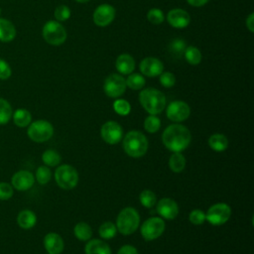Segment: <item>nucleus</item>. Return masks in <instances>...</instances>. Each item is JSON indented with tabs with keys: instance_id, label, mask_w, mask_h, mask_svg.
Returning <instances> with one entry per match:
<instances>
[{
	"instance_id": "obj_6",
	"label": "nucleus",
	"mask_w": 254,
	"mask_h": 254,
	"mask_svg": "<svg viewBox=\"0 0 254 254\" xmlns=\"http://www.w3.org/2000/svg\"><path fill=\"white\" fill-rule=\"evenodd\" d=\"M28 137L37 143H43L50 140L54 134V127L47 120H36L31 122L27 130Z\"/></svg>"
},
{
	"instance_id": "obj_36",
	"label": "nucleus",
	"mask_w": 254,
	"mask_h": 254,
	"mask_svg": "<svg viewBox=\"0 0 254 254\" xmlns=\"http://www.w3.org/2000/svg\"><path fill=\"white\" fill-rule=\"evenodd\" d=\"M147 19L153 25H160L165 21V15L161 9L152 8L147 13Z\"/></svg>"
},
{
	"instance_id": "obj_16",
	"label": "nucleus",
	"mask_w": 254,
	"mask_h": 254,
	"mask_svg": "<svg viewBox=\"0 0 254 254\" xmlns=\"http://www.w3.org/2000/svg\"><path fill=\"white\" fill-rule=\"evenodd\" d=\"M157 212L161 217L172 220L179 214V205L173 198L164 197L157 202Z\"/></svg>"
},
{
	"instance_id": "obj_38",
	"label": "nucleus",
	"mask_w": 254,
	"mask_h": 254,
	"mask_svg": "<svg viewBox=\"0 0 254 254\" xmlns=\"http://www.w3.org/2000/svg\"><path fill=\"white\" fill-rule=\"evenodd\" d=\"M70 9L66 5H59L54 12V16L56 18V21L58 22H64L69 19L70 17Z\"/></svg>"
},
{
	"instance_id": "obj_27",
	"label": "nucleus",
	"mask_w": 254,
	"mask_h": 254,
	"mask_svg": "<svg viewBox=\"0 0 254 254\" xmlns=\"http://www.w3.org/2000/svg\"><path fill=\"white\" fill-rule=\"evenodd\" d=\"M187 48V44L183 39L177 38L172 40V42L169 44L168 51L169 53L176 59H180L184 56L185 50Z\"/></svg>"
},
{
	"instance_id": "obj_13",
	"label": "nucleus",
	"mask_w": 254,
	"mask_h": 254,
	"mask_svg": "<svg viewBox=\"0 0 254 254\" xmlns=\"http://www.w3.org/2000/svg\"><path fill=\"white\" fill-rule=\"evenodd\" d=\"M101 138L110 145H115L119 143L122 139L123 129L119 123L116 121H107L105 122L100 129Z\"/></svg>"
},
{
	"instance_id": "obj_5",
	"label": "nucleus",
	"mask_w": 254,
	"mask_h": 254,
	"mask_svg": "<svg viewBox=\"0 0 254 254\" xmlns=\"http://www.w3.org/2000/svg\"><path fill=\"white\" fill-rule=\"evenodd\" d=\"M42 35L44 40L52 46H60L66 40L65 28L56 20H50L45 23Z\"/></svg>"
},
{
	"instance_id": "obj_21",
	"label": "nucleus",
	"mask_w": 254,
	"mask_h": 254,
	"mask_svg": "<svg viewBox=\"0 0 254 254\" xmlns=\"http://www.w3.org/2000/svg\"><path fill=\"white\" fill-rule=\"evenodd\" d=\"M85 254H111V249L107 243L100 239L88 241L84 247Z\"/></svg>"
},
{
	"instance_id": "obj_45",
	"label": "nucleus",
	"mask_w": 254,
	"mask_h": 254,
	"mask_svg": "<svg viewBox=\"0 0 254 254\" xmlns=\"http://www.w3.org/2000/svg\"><path fill=\"white\" fill-rule=\"evenodd\" d=\"M187 2L193 7H201L205 5L208 2V0H187Z\"/></svg>"
},
{
	"instance_id": "obj_40",
	"label": "nucleus",
	"mask_w": 254,
	"mask_h": 254,
	"mask_svg": "<svg viewBox=\"0 0 254 254\" xmlns=\"http://www.w3.org/2000/svg\"><path fill=\"white\" fill-rule=\"evenodd\" d=\"M160 82L164 87H172L176 83V76L171 71H163L160 74Z\"/></svg>"
},
{
	"instance_id": "obj_15",
	"label": "nucleus",
	"mask_w": 254,
	"mask_h": 254,
	"mask_svg": "<svg viewBox=\"0 0 254 254\" xmlns=\"http://www.w3.org/2000/svg\"><path fill=\"white\" fill-rule=\"evenodd\" d=\"M35 183L34 175L26 170H20L16 172L11 179V185L13 189L17 190H27L33 187Z\"/></svg>"
},
{
	"instance_id": "obj_17",
	"label": "nucleus",
	"mask_w": 254,
	"mask_h": 254,
	"mask_svg": "<svg viewBox=\"0 0 254 254\" xmlns=\"http://www.w3.org/2000/svg\"><path fill=\"white\" fill-rule=\"evenodd\" d=\"M168 23L176 29H183L189 26L190 22V14L181 8H175L169 11L167 15Z\"/></svg>"
},
{
	"instance_id": "obj_44",
	"label": "nucleus",
	"mask_w": 254,
	"mask_h": 254,
	"mask_svg": "<svg viewBox=\"0 0 254 254\" xmlns=\"http://www.w3.org/2000/svg\"><path fill=\"white\" fill-rule=\"evenodd\" d=\"M246 28L249 30V32H254V13H250L245 21Z\"/></svg>"
},
{
	"instance_id": "obj_2",
	"label": "nucleus",
	"mask_w": 254,
	"mask_h": 254,
	"mask_svg": "<svg viewBox=\"0 0 254 254\" xmlns=\"http://www.w3.org/2000/svg\"><path fill=\"white\" fill-rule=\"evenodd\" d=\"M139 101L142 107L151 115L161 113L165 109L167 103L165 94L154 87H148L141 90Z\"/></svg>"
},
{
	"instance_id": "obj_29",
	"label": "nucleus",
	"mask_w": 254,
	"mask_h": 254,
	"mask_svg": "<svg viewBox=\"0 0 254 254\" xmlns=\"http://www.w3.org/2000/svg\"><path fill=\"white\" fill-rule=\"evenodd\" d=\"M184 57L186 61L191 65H197L201 62V53L194 46H189L186 48Z\"/></svg>"
},
{
	"instance_id": "obj_41",
	"label": "nucleus",
	"mask_w": 254,
	"mask_h": 254,
	"mask_svg": "<svg viewBox=\"0 0 254 254\" xmlns=\"http://www.w3.org/2000/svg\"><path fill=\"white\" fill-rule=\"evenodd\" d=\"M13 195V187L9 183L1 182L0 183V199L7 200Z\"/></svg>"
},
{
	"instance_id": "obj_11",
	"label": "nucleus",
	"mask_w": 254,
	"mask_h": 254,
	"mask_svg": "<svg viewBox=\"0 0 254 254\" xmlns=\"http://www.w3.org/2000/svg\"><path fill=\"white\" fill-rule=\"evenodd\" d=\"M167 117L173 122H183L187 120L190 114V108L189 104L182 100L172 101L167 106Z\"/></svg>"
},
{
	"instance_id": "obj_33",
	"label": "nucleus",
	"mask_w": 254,
	"mask_h": 254,
	"mask_svg": "<svg viewBox=\"0 0 254 254\" xmlns=\"http://www.w3.org/2000/svg\"><path fill=\"white\" fill-rule=\"evenodd\" d=\"M139 199H140L141 204L147 208H151L157 203V196H156L155 192L150 190H144L140 193Z\"/></svg>"
},
{
	"instance_id": "obj_42",
	"label": "nucleus",
	"mask_w": 254,
	"mask_h": 254,
	"mask_svg": "<svg viewBox=\"0 0 254 254\" xmlns=\"http://www.w3.org/2000/svg\"><path fill=\"white\" fill-rule=\"evenodd\" d=\"M12 75V68L10 64L3 59H0V79L6 80Z\"/></svg>"
},
{
	"instance_id": "obj_19",
	"label": "nucleus",
	"mask_w": 254,
	"mask_h": 254,
	"mask_svg": "<svg viewBox=\"0 0 254 254\" xmlns=\"http://www.w3.org/2000/svg\"><path fill=\"white\" fill-rule=\"evenodd\" d=\"M135 64V60L131 55L121 54L117 57L115 61V67L117 71H119V73L128 75L134 71L136 66Z\"/></svg>"
},
{
	"instance_id": "obj_24",
	"label": "nucleus",
	"mask_w": 254,
	"mask_h": 254,
	"mask_svg": "<svg viewBox=\"0 0 254 254\" xmlns=\"http://www.w3.org/2000/svg\"><path fill=\"white\" fill-rule=\"evenodd\" d=\"M209 147L215 152H222L228 147V139L225 135L216 133L212 134L208 139Z\"/></svg>"
},
{
	"instance_id": "obj_14",
	"label": "nucleus",
	"mask_w": 254,
	"mask_h": 254,
	"mask_svg": "<svg viewBox=\"0 0 254 254\" xmlns=\"http://www.w3.org/2000/svg\"><path fill=\"white\" fill-rule=\"evenodd\" d=\"M139 68L143 75L148 77H156L164 71V64L162 61L157 58L147 57L140 62Z\"/></svg>"
},
{
	"instance_id": "obj_10",
	"label": "nucleus",
	"mask_w": 254,
	"mask_h": 254,
	"mask_svg": "<svg viewBox=\"0 0 254 254\" xmlns=\"http://www.w3.org/2000/svg\"><path fill=\"white\" fill-rule=\"evenodd\" d=\"M165 231V221L160 217H150L141 225V235L147 240H155Z\"/></svg>"
},
{
	"instance_id": "obj_20",
	"label": "nucleus",
	"mask_w": 254,
	"mask_h": 254,
	"mask_svg": "<svg viewBox=\"0 0 254 254\" xmlns=\"http://www.w3.org/2000/svg\"><path fill=\"white\" fill-rule=\"evenodd\" d=\"M17 31L14 24L5 18H0V41L3 43L12 42L16 37Z\"/></svg>"
},
{
	"instance_id": "obj_47",
	"label": "nucleus",
	"mask_w": 254,
	"mask_h": 254,
	"mask_svg": "<svg viewBox=\"0 0 254 254\" xmlns=\"http://www.w3.org/2000/svg\"><path fill=\"white\" fill-rule=\"evenodd\" d=\"M0 15H1V7H0Z\"/></svg>"
},
{
	"instance_id": "obj_28",
	"label": "nucleus",
	"mask_w": 254,
	"mask_h": 254,
	"mask_svg": "<svg viewBox=\"0 0 254 254\" xmlns=\"http://www.w3.org/2000/svg\"><path fill=\"white\" fill-rule=\"evenodd\" d=\"M126 80V85L132 90H140L144 87L146 80L143 74L137 73V72H132L128 74V77Z\"/></svg>"
},
{
	"instance_id": "obj_8",
	"label": "nucleus",
	"mask_w": 254,
	"mask_h": 254,
	"mask_svg": "<svg viewBox=\"0 0 254 254\" xmlns=\"http://www.w3.org/2000/svg\"><path fill=\"white\" fill-rule=\"evenodd\" d=\"M126 80L119 73L109 74L103 83V90L108 97L118 98L126 90Z\"/></svg>"
},
{
	"instance_id": "obj_32",
	"label": "nucleus",
	"mask_w": 254,
	"mask_h": 254,
	"mask_svg": "<svg viewBox=\"0 0 254 254\" xmlns=\"http://www.w3.org/2000/svg\"><path fill=\"white\" fill-rule=\"evenodd\" d=\"M98 232L100 237H102L103 239H111L116 235L117 227L113 222L106 221L100 225Z\"/></svg>"
},
{
	"instance_id": "obj_1",
	"label": "nucleus",
	"mask_w": 254,
	"mask_h": 254,
	"mask_svg": "<svg viewBox=\"0 0 254 254\" xmlns=\"http://www.w3.org/2000/svg\"><path fill=\"white\" fill-rule=\"evenodd\" d=\"M190 130L182 124H171L163 132L162 141L165 147L172 152H181L190 143Z\"/></svg>"
},
{
	"instance_id": "obj_26",
	"label": "nucleus",
	"mask_w": 254,
	"mask_h": 254,
	"mask_svg": "<svg viewBox=\"0 0 254 254\" xmlns=\"http://www.w3.org/2000/svg\"><path fill=\"white\" fill-rule=\"evenodd\" d=\"M73 232H74L75 237L81 241H87L92 236V229H91L90 225L83 221L75 224V226L73 228Z\"/></svg>"
},
{
	"instance_id": "obj_7",
	"label": "nucleus",
	"mask_w": 254,
	"mask_h": 254,
	"mask_svg": "<svg viewBox=\"0 0 254 254\" xmlns=\"http://www.w3.org/2000/svg\"><path fill=\"white\" fill-rule=\"evenodd\" d=\"M55 180L61 189L71 190L78 183V173L70 165H61L55 172Z\"/></svg>"
},
{
	"instance_id": "obj_37",
	"label": "nucleus",
	"mask_w": 254,
	"mask_h": 254,
	"mask_svg": "<svg viewBox=\"0 0 254 254\" xmlns=\"http://www.w3.org/2000/svg\"><path fill=\"white\" fill-rule=\"evenodd\" d=\"M113 109L117 114L122 115V116H126L131 111V105L127 100L119 98V99H116L113 102Z\"/></svg>"
},
{
	"instance_id": "obj_4",
	"label": "nucleus",
	"mask_w": 254,
	"mask_h": 254,
	"mask_svg": "<svg viewBox=\"0 0 254 254\" xmlns=\"http://www.w3.org/2000/svg\"><path fill=\"white\" fill-rule=\"evenodd\" d=\"M140 224V215L133 207L123 208L116 219L117 230L123 235H130L136 231Z\"/></svg>"
},
{
	"instance_id": "obj_9",
	"label": "nucleus",
	"mask_w": 254,
	"mask_h": 254,
	"mask_svg": "<svg viewBox=\"0 0 254 254\" xmlns=\"http://www.w3.org/2000/svg\"><path fill=\"white\" fill-rule=\"evenodd\" d=\"M231 215V208L224 202H218L211 205L205 213V220L212 225L224 224Z\"/></svg>"
},
{
	"instance_id": "obj_46",
	"label": "nucleus",
	"mask_w": 254,
	"mask_h": 254,
	"mask_svg": "<svg viewBox=\"0 0 254 254\" xmlns=\"http://www.w3.org/2000/svg\"><path fill=\"white\" fill-rule=\"evenodd\" d=\"M75 1L78 2V3H86V2H88L90 0H75Z\"/></svg>"
},
{
	"instance_id": "obj_43",
	"label": "nucleus",
	"mask_w": 254,
	"mask_h": 254,
	"mask_svg": "<svg viewBox=\"0 0 254 254\" xmlns=\"http://www.w3.org/2000/svg\"><path fill=\"white\" fill-rule=\"evenodd\" d=\"M117 254H138L137 249L132 245H123L117 252Z\"/></svg>"
},
{
	"instance_id": "obj_39",
	"label": "nucleus",
	"mask_w": 254,
	"mask_h": 254,
	"mask_svg": "<svg viewBox=\"0 0 254 254\" xmlns=\"http://www.w3.org/2000/svg\"><path fill=\"white\" fill-rule=\"evenodd\" d=\"M189 220L194 225H200L205 221V213L201 209H193L189 214Z\"/></svg>"
},
{
	"instance_id": "obj_18",
	"label": "nucleus",
	"mask_w": 254,
	"mask_h": 254,
	"mask_svg": "<svg viewBox=\"0 0 254 254\" xmlns=\"http://www.w3.org/2000/svg\"><path fill=\"white\" fill-rule=\"evenodd\" d=\"M44 246L48 254H61L64 248V243L58 233L49 232L44 237Z\"/></svg>"
},
{
	"instance_id": "obj_12",
	"label": "nucleus",
	"mask_w": 254,
	"mask_h": 254,
	"mask_svg": "<svg viewBox=\"0 0 254 254\" xmlns=\"http://www.w3.org/2000/svg\"><path fill=\"white\" fill-rule=\"evenodd\" d=\"M116 15L115 8L110 4H100L95 8L92 15L93 23L98 27H106L110 25Z\"/></svg>"
},
{
	"instance_id": "obj_3",
	"label": "nucleus",
	"mask_w": 254,
	"mask_h": 254,
	"mask_svg": "<svg viewBox=\"0 0 254 254\" xmlns=\"http://www.w3.org/2000/svg\"><path fill=\"white\" fill-rule=\"evenodd\" d=\"M148 145L146 136L137 130L128 132L123 139V149L125 153L133 158L144 156L148 150Z\"/></svg>"
},
{
	"instance_id": "obj_30",
	"label": "nucleus",
	"mask_w": 254,
	"mask_h": 254,
	"mask_svg": "<svg viewBox=\"0 0 254 254\" xmlns=\"http://www.w3.org/2000/svg\"><path fill=\"white\" fill-rule=\"evenodd\" d=\"M13 115L11 104L4 98L0 97V125L7 124Z\"/></svg>"
},
{
	"instance_id": "obj_25",
	"label": "nucleus",
	"mask_w": 254,
	"mask_h": 254,
	"mask_svg": "<svg viewBox=\"0 0 254 254\" xmlns=\"http://www.w3.org/2000/svg\"><path fill=\"white\" fill-rule=\"evenodd\" d=\"M169 166L174 173H181L186 167V158L181 152H174L169 159Z\"/></svg>"
},
{
	"instance_id": "obj_31",
	"label": "nucleus",
	"mask_w": 254,
	"mask_h": 254,
	"mask_svg": "<svg viewBox=\"0 0 254 254\" xmlns=\"http://www.w3.org/2000/svg\"><path fill=\"white\" fill-rule=\"evenodd\" d=\"M61 155L55 150H46L42 155V161L48 167H56L61 163Z\"/></svg>"
},
{
	"instance_id": "obj_34",
	"label": "nucleus",
	"mask_w": 254,
	"mask_h": 254,
	"mask_svg": "<svg viewBox=\"0 0 254 254\" xmlns=\"http://www.w3.org/2000/svg\"><path fill=\"white\" fill-rule=\"evenodd\" d=\"M161 127V120L156 115H149L144 121V128L149 133H156Z\"/></svg>"
},
{
	"instance_id": "obj_23",
	"label": "nucleus",
	"mask_w": 254,
	"mask_h": 254,
	"mask_svg": "<svg viewBox=\"0 0 254 254\" xmlns=\"http://www.w3.org/2000/svg\"><path fill=\"white\" fill-rule=\"evenodd\" d=\"M13 118V122L16 126L24 128L30 125V123L32 122V115L30 113V111H28L25 108H18L13 112L12 115Z\"/></svg>"
},
{
	"instance_id": "obj_22",
	"label": "nucleus",
	"mask_w": 254,
	"mask_h": 254,
	"mask_svg": "<svg viewBox=\"0 0 254 254\" xmlns=\"http://www.w3.org/2000/svg\"><path fill=\"white\" fill-rule=\"evenodd\" d=\"M17 223L23 229H31L37 223V216L30 209H23L17 215Z\"/></svg>"
},
{
	"instance_id": "obj_35",
	"label": "nucleus",
	"mask_w": 254,
	"mask_h": 254,
	"mask_svg": "<svg viewBox=\"0 0 254 254\" xmlns=\"http://www.w3.org/2000/svg\"><path fill=\"white\" fill-rule=\"evenodd\" d=\"M52 178L51 170L48 166H40L36 171V180L40 185H46Z\"/></svg>"
}]
</instances>
